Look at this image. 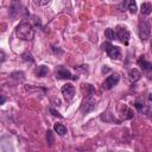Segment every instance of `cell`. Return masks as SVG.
<instances>
[{"mask_svg": "<svg viewBox=\"0 0 152 152\" xmlns=\"http://www.w3.org/2000/svg\"><path fill=\"white\" fill-rule=\"evenodd\" d=\"M15 34L18 38L23 40H32L34 36V31L32 28V25L27 21H21L15 27Z\"/></svg>", "mask_w": 152, "mask_h": 152, "instance_id": "obj_1", "label": "cell"}, {"mask_svg": "<svg viewBox=\"0 0 152 152\" xmlns=\"http://www.w3.org/2000/svg\"><path fill=\"white\" fill-rule=\"evenodd\" d=\"M151 34V26L146 19H140L139 21V37L141 40H147Z\"/></svg>", "mask_w": 152, "mask_h": 152, "instance_id": "obj_2", "label": "cell"}, {"mask_svg": "<svg viewBox=\"0 0 152 152\" xmlns=\"http://www.w3.org/2000/svg\"><path fill=\"white\" fill-rule=\"evenodd\" d=\"M101 48H102V50H104V51L108 53V56H109L110 58H113V59H119V58H120V56H121L120 49H119L118 46L112 45V44H110V43H108V42L103 43V44L101 45Z\"/></svg>", "mask_w": 152, "mask_h": 152, "instance_id": "obj_3", "label": "cell"}, {"mask_svg": "<svg viewBox=\"0 0 152 152\" xmlns=\"http://www.w3.org/2000/svg\"><path fill=\"white\" fill-rule=\"evenodd\" d=\"M55 75H56V78H58V80H75L76 81L78 78L77 76L71 75V72L62 65H58L55 69Z\"/></svg>", "mask_w": 152, "mask_h": 152, "instance_id": "obj_4", "label": "cell"}, {"mask_svg": "<svg viewBox=\"0 0 152 152\" xmlns=\"http://www.w3.org/2000/svg\"><path fill=\"white\" fill-rule=\"evenodd\" d=\"M61 91H62L64 99H65L68 102H70V101L74 99V96H75V87H74L71 83H65V84L62 87Z\"/></svg>", "mask_w": 152, "mask_h": 152, "instance_id": "obj_5", "label": "cell"}, {"mask_svg": "<svg viewBox=\"0 0 152 152\" xmlns=\"http://www.w3.org/2000/svg\"><path fill=\"white\" fill-rule=\"evenodd\" d=\"M116 38L121 43H124L125 45H128V42H129V32L127 31V28L121 27V26H118L116 27Z\"/></svg>", "mask_w": 152, "mask_h": 152, "instance_id": "obj_6", "label": "cell"}, {"mask_svg": "<svg viewBox=\"0 0 152 152\" xmlns=\"http://www.w3.org/2000/svg\"><path fill=\"white\" fill-rule=\"evenodd\" d=\"M94 108H95V102H94V100H93V96H88V97H86V100L82 102L81 110H82L84 114H87V113L91 112Z\"/></svg>", "mask_w": 152, "mask_h": 152, "instance_id": "obj_7", "label": "cell"}, {"mask_svg": "<svg viewBox=\"0 0 152 152\" xmlns=\"http://www.w3.org/2000/svg\"><path fill=\"white\" fill-rule=\"evenodd\" d=\"M119 78H120L119 75H116V74H112V75H109V76L104 80V82H103V87H104L106 89H112L114 86L118 84Z\"/></svg>", "mask_w": 152, "mask_h": 152, "instance_id": "obj_8", "label": "cell"}, {"mask_svg": "<svg viewBox=\"0 0 152 152\" xmlns=\"http://www.w3.org/2000/svg\"><path fill=\"white\" fill-rule=\"evenodd\" d=\"M20 12V0H12L10 5V15L15 18Z\"/></svg>", "mask_w": 152, "mask_h": 152, "instance_id": "obj_9", "label": "cell"}, {"mask_svg": "<svg viewBox=\"0 0 152 152\" xmlns=\"http://www.w3.org/2000/svg\"><path fill=\"white\" fill-rule=\"evenodd\" d=\"M122 8H126L129 11V13L134 14L137 13V4H135V0H125L122 2Z\"/></svg>", "mask_w": 152, "mask_h": 152, "instance_id": "obj_10", "label": "cell"}, {"mask_svg": "<svg viewBox=\"0 0 152 152\" xmlns=\"http://www.w3.org/2000/svg\"><path fill=\"white\" fill-rule=\"evenodd\" d=\"M138 64L141 66V69H142L144 71H146V72L152 71V63H150L148 61H146L144 57H140V58L138 59Z\"/></svg>", "mask_w": 152, "mask_h": 152, "instance_id": "obj_11", "label": "cell"}, {"mask_svg": "<svg viewBox=\"0 0 152 152\" xmlns=\"http://www.w3.org/2000/svg\"><path fill=\"white\" fill-rule=\"evenodd\" d=\"M140 76H141V74H140V71L138 70V69H131L129 70V72H128V78H129V81L131 82H137V81H139L140 80Z\"/></svg>", "mask_w": 152, "mask_h": 152, "instance_id": "obj_12", "label": "cell"}, {"mask_svg": "<svg viewBox=\"0 0 152 152\" xmlns=\"http://www.w3.org/2000/svg\"><path fill=\"white\" fill-rule=\"evenodd\" d=\"M140 12L142 15H148L152 12V5L150 2H142L140 7Z\"/></svg>", "mask_w": 152, "mask_h": 152, "instance_id": "obj_13", "label": "cell"}, {"mask_svg": "<svg viewBox=\"0 0 152 152\" xmlns=\"http://www.w3.org/2000/svg\"><path fill=\"white\" fill-rule=\"evenodd\" d=\"M53 128H55V131H56V133H57L58 135H64V134L66 133V128H65V126H63L62 124H56Z\"/></svg>", "mask_w": 152, "mask_h": 152, "instance_id": "obj_14", "label": "cell"}, {"mask_svg": "<svg viewBox=\"0 0 152 152\" xmlns=\"http://www.w3.org/2000/svg\"><path fill=\"white\" fill-rule=\"evenodd\" d=\"M104 36H106L109 40L116 39V32H115L113 28H107V30L104 31Z\"/></svg>", "mask_w": 152, "mask_h": 152, "instance_id": "obj_15", "label": "cell"}, {"mask_svg": "<svg viewBox=\"0 0 152 152\" xmlns=\"http://www.w3.org/2000/svg\"><path fill=\"white\" fill-rule=\"evenodd\" d=\"M83 89H86V97L88 96H93L94 95V88L90 84H83Z\"/></svg>", "mask_w": 152, "mask_h": 152, "instance_id": "obj_16", "label": "cell"}, {"mask_svg": "<svg viewBox=\"0 0 152 152\" xmlns=\"http://www.w3.org/2000/svg\"><path fill=\"white\" fill-rule=\"evenodd\" d=\"M46 74H48V66H45V65H40V66H38L37 75H38L39 77H44Z\"/></svg>", "mask_w": 152, "mask_h": 152, "instance_id": "obj_17", "label": "cell"}, {"mask_svg": "<svg viewBox=\"0 0 152 152\" xmlns=\"http://www.w3.org/2000/svg\"><path fill=\"white\" fill-rule=\"evenodd\" d=\"M46 133H48V134H46L48 142L50 144V146H52V144H53V135H52V132H51V131H48Z\"/></svg>", "mask_w": 152, "mask_h": 152, "instance_id": "obj_18", "label": "cell"}, {"mask_svg": "<svg viewBox=\"0 0 152 152\" xmlns=\"http://www.w3.org/2000/svg\"><path fill=\"white\" fill-rule=\"evenodd\" d=\"M51 0H34V4L38 5V6H45L50 2Z\"/></svg>", "mask_w": 152, "mask_h": 152, "instance_id": "obj_19", "label": "cell"}, {"mask_svg": "<svg viewBox=\"0 0 152 152\" xmlns=\"http://www.w3.org/2000/svg\"><path fill=\"white\" fill-rule=\"evenodd\" d=\"M23 58H24L25 61H30V62H33V58H32V55H31L30 52H25V53L23 55Z\"/></svg>", "mask_w": 152, "mask_h": 152, "instance_id": "obj_20", "label": "cell"}, {"mask_svg": "<svg viewBox=\"0 0 152 152\" xmlns=\"http://www.w3.org/2000/svg\"><path fill=\"white\" fill-rule=\"evenodd\" d=\"M146 115L152 120V106L151 104H148L147 106V110H146Z\"/></svg>", "mask_w": 152, "mask_h": 152, "instance_id": "obj_21", "label": "cell"}, {"mask_svg": "<svg viewBox=\"0 0 152 152\" xmlns=\"http://www.w3.org/2000/svg\"><path fill=\"white\" fill-rule=\"evenodd\" d=\"M50 112L52 113V115H55V116H58V118H62V115H61L58 112H56L55 109H52V108H51V109H50Z\"/></svg>", "mask_w": 152, "mask_h": 152, "instance_id": "obj_22", "label": "cell"}, {"mask_svg": "<svg viewBox=\"0 0 152 152\" xmlns=\"http://www.w3.org/2000/svg\"><path fill=\"white\" fill-rule=\"evenodd\" d=\"M5 100H6V99H5V96L2 95V96H1V101H0V104H4V103H5Z\"/></svg>", "mask_w": 152, "mask_h": 152, "instance_id": "obj_23", "label": "cell"}, {"mask_svg": "<svg viewBox=\"0 0 152 152\" xmlns=\"http://www.w3.org/2000/svg\"><path fill=\"white\" fill-rule=\"evenodd\" d=\"M151 50H152V43H151Z\"/></svg>", "mask_w": 152, "mask_h": 152, "instance_id": "obj_24", "label": "cell"}]
</instances>
